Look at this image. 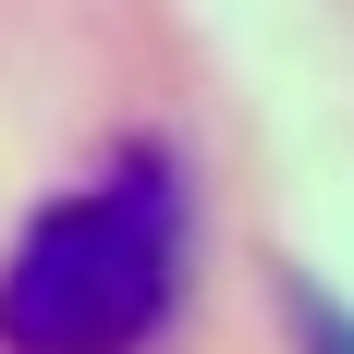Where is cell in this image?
Here are the masks:
<instances>
[{
  "label": "cell",
  "mask_w": 354,
  "mask_h": 354,
  "mask_svg": "<svg viewBox=\"0 0 354 354\" xmlns=\"http://www.w3.org/2000/svg\"><path fill=\"white\" fill-rule=\"evenodd\" d=\"M196 269V208L159 147H122L0 245V354H147Z\"/></svg>",
  "instance_id": "cell-1"
}]
</instances>
